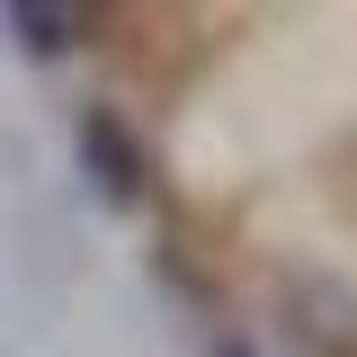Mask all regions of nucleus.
<instances>
[{
    "label": "nucleus",
    "instance_id": "f257e3e1",
    "mask_svg": "<svg viewBox=\"0 0 357 357\" xmlns=\"http://www.w3.org/2000/svg\"><path fill=\"white\" fill-rule=\"evenodd\" d=\"M259 349L277 357H357V277L312 250H268L259 259Z\"/></svg>",
    "mask_w": 357,
    "mask_h": 357
},
{
    "label": "nucleus",
    "instance_id": "f03ea898",
    "mask_svg": "<svg viewBox=\"0 0 357 357\" xmlns=\"http://www.w3.org/2000/svg\"><path fill=\"white\" fill-rule=\"evenodd\" d=\"M72 161H81L89 197L107 215H143L161 197V152L134 126V107H116V98H81L72 107Z\"/></svg>",
    "mask_w": 357,
    "mask_h": 357
},
{
    "label": "nucleus",
    "instance_id": "7ed1b4c3",
    "mask_svg": "<svg viewBox=\"0 0 357 357\" xmlns=\"http://www.w3.org/2000/svg\"><path fill=\"white\" fill-rule=\"evenodd\" d=\"M0 27L18 45V63H72L89 45V0H0Z\"/></svg>",
    "mask_w": 357,
    "mask_h": 357
},
{
    "label": "nucleus",
    "instance_id": "20e7f679",
    "mask_svg": "<svg viewBox=\"0 0 357 357\" xmlns=\"http://www.w3.org/2000/svg\"><path fill=\"white\" fill-rule=\"evenodd\" d=\"M215 357H277V349H259L250 331H215Z\"/></svg>",
    "mask_w": 357,
    "mask_h": 357
}]
</instances>
